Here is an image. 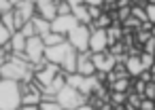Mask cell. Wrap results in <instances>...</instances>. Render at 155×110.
<instances>
[{
	"mask_svg": "<svg viewBox=\"0 0 155 110\" xmlns=\"http://www.w3.org/2000/svg\"><path fill=\"white\" fill-rule=\"evenodd\" d=\"M21 106V85L0 78V110H17Z\"/></svg>",
	"mask_w": 155,
	"mask_h": 110,
	"instance_id": "1",
	"label": "cell"
},
{
	"mask_svg": "<svg viewBox=\"0 0 155 110\" xmlns=\"http://www.w3.org/2000/svg\"><path fill=\"white\" fill-rule=\"evenodd\" d=\"M66 85H70V87H74L81 95H85V97H89L91 93H98V95H104V91H102V83L98 80V76L96 74H91V76H81V74H68L66 76Z\"/></svg>",
	"mask_w": 155,
	"mask_h": 110,
	"instance_id": "2",
	"label": "cell"
},
{
	"mask_svg": "<svg viewBox=\"0 0 155 110\" xmlns=\"http://www.w3.org/2000/svg\"><path fill=\"white\" fill-rule=\"evenodd\" d=\"M43 53H45V45H43L41 36H30V38H26L24 55H26L28 64H32V68H34V70H36V68H41V66L45 64Z\"/></svg>",
	"mask_w": 155,
	"mask_h": 110,
	"instance_id": "3",
	"label": "cell"
},
{
	"mask_svg": "<svg viewBox=\"0 0 155 110\" xmlns=\"http://www.w3.org/2000/svg\"><path fill=\"white\" fill-rule=\"evenodd\" d=\"M55 102L62 106V110H72V108H77V106L85 104V102H87V97H85V95H81L74 87L64 85V87L55 93Z\"/></svg>",
	"mask_w": 155,
	"mask_h": 110,
	"instance_id": "4",
	"label": "cell"
},
{
	"mask_svg": "<svg viewBox=\"0 0 155 110\" xmlns=\"http://www.w3.org/2000/svg\"><path fill=\"white\" fill-rule=\"evenodd\" d=\"M66 42H68V45H70V47H72L77 53L87 51V42H89V26L79 24L74 30H70V32H68Z\"/></svg>",
	"mask_w": 155,
	"mask_h": 110,
	"instance_id": "5",
	"label": "cell"
},
{
	"mask_svg": "<svg viewBox=\"0 0 155 110\" xmlns=\"http://www.w3.org/2000/svg\"><path fill=\"white\" fill-rule=\"evenodd\" d=\"M72 51V47L64 40V42H60V45H53V47H45V53H43V57H45V61L47 64H55V66H60L62 61H64V57L68 55Z\"/></svg>",
	"mask_w": 155,
	"mask_h": 110,
	"instance_id": "6",
	"label": "cell"
},
{
	"mask_svg": "<svg viewBox=\"0 0 155 110\" xmlns=\"http://www.w3.org/2000/svg\"><path fill=\"white\" fill-rule=\"evenodd\" d=\"M60 72H62L60 66H55V64H47V61H45L41 68L34 70V83H36L38 87H45V85H49Z\"/></svg>",
	"mask_w": 155,
	"mask_h": 110,
	"instance_id": "7",
	"label": "cell"
},
{
	"mask_svg": "<svg viewBox=\"0 0 155 110\" xmlns=\"http://www.w3.org/2000/svg\"><path fill=\"white\" fill-rule=\"evenodd\" d=\"M49 26H51V32H55V34H68L70 30H74L77 26H79V21L68 13V15H55L51 21H49Z\"/></svg>",
	"mask_w": 155,
	"mask_h": 110,
	"instance_id": "8",
	"label": "cell"
},
{
	"mask_svg": "<svg viewBox=\"0 0 155 110\" xmlns=\"http://www.w3.org/2000/svg\"><path fill=\"white\" fill-rule=\"evenodd\" d=\"M108 49V40H106V30L100 28H89V42H87V51L91 53H102Z\"/></svg>",
	"mask_w": 155,
	"mask_h": 110,
	"instance_id": "9",
	"label": "cell"
},
{
	"mask_svg": "<svg viewBox=\"0 0 155 110\" xmlns=\"http://www.w3.org/2000/svg\"><path fill=\"white\" fill-rule=\"evenodd\" d=\"M21 85V106H38V102L43 99L41 95V87L36 83H19Z\"/></svg>",
	"mask_w": 155,
	"mask_h": 110,
	"instance_id": "10",
	"label": "cell"
},
{
	"mask_svg": "<svg viewBox=\"0 0 155 110\" xmlns=\"http://www.w3.org/2000/svg\"><path fill=\"white\" fill-rule=\"evenodd\" d=\"M91 61H94V68H96V72H110L113 68H115V64H117V59H115V55H110L108 51H102V53H91Z\"/></svg>",
	"mask_w": 155,
	"mask_h": 110,
	"instance_id": "11",
	"label": "cell"
},
{
	"mask_svg": "<svg viewBox=\"0 0 155 110\" xmlns=\"http://www.w3.org/2000/svg\"><path fill=\"white\" fill-rule=\"evenodd\" d=\"M77 74H81V76L96 74V68H94V61H91V51L77 53Z\"/></svg>",
	"mask_w": 155,
	"mask_h": 110,
	"instance_id": "12",
	"label": "cell"
},
{
	"mask_svg": "<svg viewBox=\"0 0 155 110\" xmlns=\"http://www.w3.org/2000/svg\"><path fill=\"white\" fill-rule=\"evenodd\" d=\"M15 13L24 19V24L26 21H30L34 15H36V9H34V2H28V0H21V2L15 7Z\"/></svg>",
	"mask_w": 155,
	"mask_h": 110,
	"instance_id": "13",
	"label": "cell"
},
{
	"mask_svg": "<svg viewBox=\"0 0 155 110\" xmlns=\"http://www.w3.org/2000/svg\"><path fill=\"white\" fill-rule=\"evenodd\" d=\"M125 70H127V74H132V76H140V72H142V64H140V53H132L130 57H125Z\"/></svg>",
	"mask_w": 155,
	"mask_h": 110,
	"instance_id": "14",
	"label": "cell"
},
{
	"mask_svg": "<svg viewBox=\"0 0 155 110\" xmlns=\"http://www.w3.org/2000/svg\"><path fill=\"white\" fill-rule=\"evenodd\" d=\"M70 15L79 21V24H83V26H89L91 24V19H89V13H87V7L81 2V5H74V7H70Z\"/></svg>",
	"mask_w": 155,
	"mask_h": 110,
	"instance_id": "15",
	"label": "cell"
},
{
	"mask_svg": "<svg viewBox=\"0 0 155 110\" xmlns=\"http://www.w3.org/2000/svg\"><path fill=\"white\" fill-rule=\"evenodd\" d=\"M9 47H11V53H24L26 49V38L21 32H13L11 38H9Z\"/></svg>",
	"mask_w": 155,
	"mask_h": 110,
	"instance_id": "16",
	"label": "cell"
},
{
	"mask_svg": "<svg viewBox=\"0 0 155 110\" xmlns=\"http://www.w3.org/2000/svg\"><path fill=\"white\" fill-rule=\"evenodd\" d=\"M30 21H32V26H34V32H36V36H43V34L51 32V26H49V21H47V19H43V17L34 15Z\"/></svg>",
	"mask_w": 155,
	"mask_h": 110,
	"instance_id": "17",
	"label": "cell"
},
{
	"mask_svg": "<svg viewBox=\"0 0 155 110\" xmlns=\"http://www.w3.org/2000/svg\"><path fill=\"white\" fill-rule=\"evenodd\" d=\"M0 21H2V26H5L11 34L17 32V30H15V13H13V9L7 11V13H0Z\"/></svg>",
	"mask_w": 155,
	"mask_h": 110,
	"instance_id": "18",
	"label": "cell"
},
{
	"mask_svg": "<svg viewBox=\"0 0 155 110\" xmlns=\"http://www.w3.org/2000/svg\"><path fill=\"white\" fill-rule=\"evenodd\" d=\"M41 40H43V45H45V47H53V45H60V42H64L66 38H64L62 34L47 32V34H43V36H41Z\"/></svg>",
	"mask_w": 155,
	"mask_h": 110,
	"instance_id": "19",
	"label": "cell"
},
{
	"mask_svg": "<svg viewBox=\"0 0 155 110\" xmlns=\"http://www.w3.org/2000/svg\"><path fill=\"white\" fill-rule=\"evenodd\" d=\"M110 89H113V91H117V93H125V91L130 89V80H127V78L113 80V83H110Z\"/></svg>",
	"mask_w": 155,
	"mask_h": 110,
	"instance_id": "20",
	"label": "cell"
},
{
	"mask_svg": "<svg viewBox=\"0 0 155 110\" xmlns=\"http://www.w3.org/2000/svg\"><path fill=\"white\" fill-rule=\"evenodd\" d=\"M38 110H62V106L55 99H41L38 102Z\"/></svg>",
	"mask_w": 155,
	"mask_h": 110,
	"instance_id": "21",
	"label": "cell"
},
{
	"mask_svg": "<svg viewBox=\"0 0 155 110\" xmlns=\"http://www.w3.org/2000/svg\"><path fill=\"white\" fill-rule=\"evenodd\" d=\"M119 36H121V30H119V28H106V40H108V47L115 45V42L119 40Z\"/></svg>",
	"mask_w": 155,
	"mask_h": 110,
	"instance_id": "22",
	"label": "cell"
},
{
	"mask_svg": "<svg viewBox=\"0 0 155 110\" xmlns=\"http://www.w3.org/2000/svg\"><path fill=\"white\" fill-rule=\"evenodd\" d=\"M140 64H142V70H151V66L155 64V55H151V53H140Z\"/></svg>",
	"mask_w": 155,
	"mask_h": 110,
	"instance_id": "23",
	"label": "cell"
},
{
	"mask_svg": "<svg viewBox=\"0 0 155 110\" xmlns=\"http://www.w3.org/2000/svg\"><path fill=\"white\" fill-rule=\"evenodd\" d=\"M70 13V5L66 0H55V15H68Z\"/></svg>",
	"mask_w": 155,
	"mask_h": 110,
	"instance_id": "24",
	"label": "cell"
},
{
	"mask_svg": "<svg viewBox=\"0 0 155 110\" xmlns=\"http://www.w3.org/2000/svg\"><path fill=\"white\" fill-rule=\"evenodd\" d=\"M130 15H132L134 19H138L140 24H147V13H144V9L134 7V9H130Z\"/></svg>",
	"mask_w": 155,
	"mask_h": 110,
	"instance_id": "25",
	"label": "cell"
},
{
	"mask_svg": "<svg viewBox=\"0 0 155 110\" xmlns=\"http://www.w3.org/2000/svg\"><path fill=\"white\" fill-rule=\"evenodd\" d=\"M110 15H106V13H102L98 19H96V28H100V30H106V28H110Z\"/></svg>",
	"mask_w": 155,
	"mask_h": 110,
	"instance_id": "26",
	"label": "cell"
},
{
	"mask_svg": "<svg viewBox=\"0 0 155 110\" xmlns=\"http://www.w3.org/2000/svg\"><path fill=\"white\" fill-rule=\"evenodd\" d=\"M19 32L24 34V38H30V36H36V32H34V26H32V21H26L21 28H19Z\"/></svg>",
	"mask_w": 155,
	"mask_h": 110,
	"instance_id": "27",
	"label": "cell"
},
{
	"mask_svg": "<svg viewBox=\"0 0 155 110\" xmlns=\"http://www.w3.org/2000/svg\"><path fill=\"white\" fill-rule=\"evenodd\" d=\"M142 97H147V99H155V83H147V85H144Z\"/></svg>",
	"mask_w": 155,
	"mask_h": 110,
	"instance_id": "28",
	"label": "cell"
},
{
	"mask_svg": "<svg viewBox=\"0 0 155 110\" xmlns=\"http://www.w3.org/2000/svg\"><path fill=\"white\" fill-rule=\"evenodd\" d=\"M144 13H147V21L151 26H155V5H147L144 7Z\"/></svg>",
	"mask_w": 155,
	"mask_h": 110,
	"instance_id": "29",
	"label": "cell"
},
{
	"mask_svg": "<svg viewBox=\"0 0 155 110\" xmlns=\"http://www.w3.org/2000/svg\"><path fill=\"white\" fill-rule=\"evenodd\" d=\"M9 38H11V32L2 26V21H0V47L7 45V42H9Z\"/></svg>",
	"mask_w": 155,
	"mask_h": 110,
	"instance_id": "30",
	"label": "cell"
},
{
	"mask_svg": "<svg viewBox=\"0 0 155 110\" xmlns=\"http://www.w3.org/2000/svg\"><path fill=\"white\" fill-rule=\"evenodd\" d=\"M87 13H89V19L96 21V19L102 15V7H87Z\"/></svg>",
	"mask_w": 155,
	"mask_h": 110,
	"instance_id": "31",
	"label": "cell"
},
{
	"mask_svg": "<svg viewBox=\"0 0 155 110\" xmlns=\"http://www.w3.org/2000/svg\"><path fill=\"white\" fill-rule=\"evenodd\" d=\"M153 108H155V99H147V97H142V99H140L138 110H153Z\"/></svg>",
	"mask_w": 155,
	"mask_h": 110,
	"instance_id": "32",
	"label": "cell"
},
{
	"mask_svg": "<svg viewBox=\"0 0 155 110\" xmlns=\"http://www.w3.org/2000/svg\"><path fill=\"white\" fill-rule=\"evenodd\" d=\"M115 104H125V99H127V95L125 93H117V91H113V97H110Z\"/></svg>",
	"mask_w": 155,
	"mask_h": 110,
	"instance_id": "33",
	"label": "cell"
},
{
	"mask_svg": "<svg viewBox=\"0 0 155 110\" xmlns=\"http://www.w3.org/2000/svg\"><path fill=\"white\" fill-rule=\"evenodd\" d=\"M149 38H151V32H142V30L138 32V45H140V47H142Z\"/></svg>",
	"mask_w": 155,
	"mask_h": 110,
	"instance_id": "34",
	"label": "cell"
},
{
	"mask_svg": "<svg viewBox=\"0 0 155 110\" xmlns=\"http://www.w3.org/2000/svg\"><path fill=\"white\" fill-rule=\"evenodd\" d=\"M81 2H83L85 7H102L104 0H81Z\"/></svg>",
	"mask_w": 155,
	"mask_h": 110,
	"instance_id": "35",
	"label": "cell"
},
{
	"mask_svg": "<svg viewBox=\"0 0 155 110\" xmlns=\"http://www.w3.org/2000/svg\"><path fill=\"white\" fill-rule=\"evenodd\" d=\"M13 7H11V2L9 0H0V13H7V11H11Z\"/></svg>",
	"mask_w": 155,
	"mask_h": 110,
	"instance_id": "36",
	"label": "cell"
},
{
	"mask_svg": "<svg viewBox=\"0 0 155 110\" xmlns=\"http://www.w3.org/2000/svg\"><path fill=\"white\" fill-rule=\"evenodd\" d=\"M127 17H130V9L125 7V9H121V11H119V19H121V21H125Z\"/></svg>",
	"mask_w": 155,
	"mask_h": 110,
	"instance_id": "37",
	"label": "cell"
},
{
	"mask_svg": "<svg viewBox=\"0 0 155 110\" xmlns=\"http://www.w3.org/2000/svg\"><path fill=\"white\" fill-rule=\"evenodd\" d=\"M72 110H96V108H94L91 104L85 102V104H81V106H77V108H72Z\"/></svg>",
	"mask_w": 155,
	"mask_h": 110,
	"instance_id": "38",
	"label": "cell"
},
{
	"mask_svg": "<svg viewBox=\"0 0 155 110\" xmlns=\"http://www.w3.org/2000/svg\"><path fill=\"white\" fill-rule=\"evenodd\" d=\"M115 5H117V0H104V5H102V7H106V9H115Z\"/></svg>",
	"mask_w": 155,
	"mask_h": 110,
	"instance_id": "39",
	"label": "cell"
},
{
	"mask_svg": "<svg viewBox=\"0 0 155 110\" xmlns=\"http://www.w3.org/2000/svg\"><path fill=\"white\" fill-rule=\"evenodd\" d=\"M17 110H38V106H19Z\"/></svg>",
	"mask_w": 155,
	"mask_h": 110,
	"instance_id": "40",
	"label": "cell"
},
{
	"mask_svg": "<svg viewBox=\"0 0 155 110\" xmlns=\"http://www.w3.org/2000/svg\"><path fill=\"white\" fill-rule=\"evenodd\" d=\"M149 5H155V0H149Z\"/></svg>",
	"mask_w": 155,
	"mask_h": 110,
	"instance_id": "41",
	"label": "cell"
},
{
	"mask_svg": "<svg viewBox=\"0 0 155 110\" xmlns=\"http://www.w3.org/2000/svg\"><path fill=\"white\" fill-rule=\"evenodd\" d=\"M2 61H5V59H2V57H0V66H2Z\"/></svg>",
	"mask_w": 155,
	"mask_h": 110,
	"instance_id": "42",
	"label": "cell"
},
{
	"mask_svg": "<svg viewBox=\"0 0 155 110\" xmlns=\"http://www.w3.org/2000/svg\"><path fill=\"white\" fill-rule=\"evenodd\" d=\"M28 2H34V0H28Z\"/></svg>",
	"mask_w": 155,
	"mask_h": 110,
	"instance_id": "43",
	"label": "cell"
},
{
	"mask_svg": "<svg viewBox=\"0 0 155 110\" xmlns=\"http://www.w3.org/2000/svg\"><path fill=\"white\" fill-rule=\"evenodd\" d=\"M153 110H155V108H153Z\"/></svg>",
	"mask_w": 155,
	"mask_h": 110,
	"instance_id": "44",
	"label": "cell"
}]
</instances>
